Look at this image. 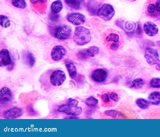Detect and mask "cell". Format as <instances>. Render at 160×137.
<instances>
[{
  "label": "cell",
  "instance_id": "31",
  "mask_svg": "<svg viewBox=\"0 0 160 137\" xmlns=\"http://www.w3.org/2000/svg\"><path fill=\"white\" fill-rule=\"evenodd\" d=\"M109 96L110 98L115 101H117L119 100V97L118 94L115 92L111 93Z\"/></svg>",
  "mask_w": 160,
  "mask_h": 137
},
{
  "label": "cell",
  "instance_id": "1",
  "mask_svg": "<svg viewBox=\"0 0 160 137\" xmlns=\"http://www.w3.org/2000/svg\"><path fill=\"white\" fill-rule=\"evenodd\" d=\"M52 36L59 40H64L68 38L72 34L71 27L68 25L62 24L52 26L50 27Z\"/></svg>",
  "mask_w": 160,
  "mask_h": 137
},
{
  "label": "cell",
  "instance_id": "19",
  "mask_svg": "<svg viewBox=\"0 0 160 137\" xmlns=\"http://www.w3.org/2000/svg\"><path fill=\"white\" fill-rule=\"evenodd\" d=\"M62 8V4L60 0H57L53 2L51 5L52 13H58L60 12Z\"/></svg>",
  "mask_w": 160,
  "mask_h": 137
},
{
  "label": "cell",
  "instance_id": "18",
  "mask_svg": "<svg viewBox=\"0 0 160 137\" xmlns=\"http://www.w3.org/2000/svg\"><path fill=\"white\" fill-rule=\"evenodd\" d=\"M148 100L151 104L157 105L160 103V93L154 91L150 94L148 97Z\"/></svg>",
  "mask_w": 160,
  "mask_h": 137
},
{
  "label": "cell",
  "instance_id": "9",
  "mask_svg": "<svg viewBox=\"0 0 160 137\" xmlns=\"http://www.w3.org/2000/svg\"><path fill=\"white\" fill-rule=\"evenodd\" d=\"M107 77L106 72L102 68H98L95 70L91 75V78L92 80L98 83L103 82Z\"/></svg>",
  "mask_w": 160,
  "mask_h": 137
},
{
  "label": "cell",
  "instance_id": "8",
  "mask_svg": "<svg viewBox=\"0 0 160 137\" xmlns=\"http://www.w3.org/2000/svg\"><path fill=\"white\" fill-rule=\"evenodd\" d=\"M66 53L65 49L62 46L56 45L52 48L51 53L52 59L55 61L61 60Z\"/></svg>",
  "mask_w": 160,
  "mask_h": 137
},
{
  "label": "cell",
  "instance_id": "27",
  "mask_svg": "<svg viewBox=\"0 0 160 137\" xmlns=\"http://www.w3.org/2000/svg\"><path fill=\"white\" fill-rule=\"evenodd\" d=\"M0 24L3 28H7L10 25V21L6 16L3 15L0 16Z\"/></svg>",
  "mask_w": 160,
  "mask_h": 137
},
{
  "label": "cell",
  "instance_id": "20",
  "mask_svg": "<svg viewBox=\"0 0 160 137\" xmlns=\"http://www.w3.org/2000/svg\"><path fill=\"white\" fill-rule=\"evenodd\" d=\"M77 56L79 59L83 60L94 56L89 52L88 48L79 51L77 53Z\"/></svg>",
  "mask_w": 160,
  "mask_h": 137
},
{
  "label": "cell",
  "instance_id": "21",
  "mask_svg": "<svg viewBox=\"0 0 160 137\" xmlns=\"http://www.w3.org/2000/svg\"><path fill=\"white\" fill-rule=\"evenodd\" d=\"M65 65L70 77L72 79L74 78L77 74V70L75 66L72 63L69 62L66 63Z\"/></svg>",
  "mask_w": 160,
  "mask_h": 137
},
{
  "label": "cell",
  "instance_id": "2",
  "mask_svg": "<svg viewBox=\"0 0 160 137\" xmlns=\"http://www.w3.org/2000/svg\"><path fill=\"white\" fill-rule=\"evenodd\" d=\"M74 42L78 45H83L88 43L91 40L89 30L83 26L76 27L73 35Z\"/></svg>",
  "mask_w": 160,
  "mask_h": 137
},
{
  "label": "cell",
  "instance_id": "35",
  "mask_svg": "<svg viewBox=\"0 0 160 137\" xmlns=\"http://www.w3.org/2000/svg\"><path fill=\"white\" fill-rule=\"evenodd\" d=\"M119 47V43H112L110 46L111 49L115 50H117Z\"/></svg>",
  "mask_w": 160,
  "mask_h": 137
},
{
  "label": "cell",
  "instance_id": "32",
  "mask_svg": "<svg viewBox=\"0 0 160 137\" xmlns=\"http://www.w3.org/2000/svg\"><path fill=\"white\" fill-rule=\"evenodd\" d=\"M125 28L126 30H127L130 31L133 29L134 28L133 24L129 22H126L125 24Z\"/></svg>",
  "mask_w": 160,
  "mask_h": 137
},
{
  "label": "cell",
  "instance_id": "25",
  "mask_svg": "<svg viewBox=\"0 0 160 137\" xmlns=\"http://www.w3.org/2000/svg\"><path fill=\"white\" fill-rule=\"evenodd\" d=\"M98 103V100L92 96L88 98L85 101V103L88 106L91 107L95 106Z\"/></svg>",
  "mask_w": 160,
  "mask_h": 137
},
{
  "label": "cell",
  "instance_id": "10",
  "mask_svg": "<svg viewBox=\"0 0 160 137\" xmlns=\"http://www.w3.org/2000/svg\"><path fill=\"white\" fill-rule=\"evenodd\" d=\"M143 29L146 33L151 37L156 35L158 32L157 25L150 21L147 22L144 24Z\"/></svg>",
  "mask_w": 160,
  "mask_h": 137
},
{
  "label": "cell",
  "instance_id": "11",
  "mask_svg": "<svg viewBox=\"0 0 160 137\" xmlns=\"http://www.w3.org/2000/svg\"><path fill=\"white\" fill-rule=\"evenodd\" d=\"M34 8L40 13H43L46 10L47 5V0H30Z\"/></svg>",
  "mask_w": 160,
  "mask_h": 137
},
{
  "label": "cell",
  "instance_id": "16",
  "mask_svg": "<svg viewBox=\"0 0 160 137\" xmlns=\"http://www.w3.org/2000/svg\"><path fill=\"white\" fill-rule=\"evenodd\" d=\"M78 107L72 105L69 102L67 104L61 105L58 111L60 112L65 113L68 114L72 115L73 113Z\"/></svg>",
  "mask_w": 160,
  "mask_h": 137
},
{
  "label": "cell",
  "instance_id": "14",
  "mask_svg": "<svg viewBox=\"0 0 160 137\" xmlns=\"http://www.w3.org/2000/svg\"><path fill=\"white\" fill-rule=\"evenodd\" d=\"M12 98V94L10 89L7 87H3L0 90V101L1 103H5L9 101Z\"/></svg>",
  "mask_w": 160,
  "mask_h": 137
},
{
  "label": "cell",
  "instance_id": "38",
  "mask_svg": "<svg viewBox=\"0 0 160 137\" xmlns=\"http://www.w3.org/2000/svg\"><path fill=\"white\" fill-rule=\"evenodd\" d=\"M130 1H135L136 0H129Z\"/></svg>",
  "mask_w": 160,
  "mask_h": 137
},
{
  "label": "cell",
  "instance_id": "29",
  "mask_svg": "<svg viewBox=\"0 0 160 137\" xmlns=\"http://www.w3.org/2000/svg\"><path fill=\"white\" fill-rule=\"evenodd\" d=\"M104 113L106 115L108 116L115 118L116 117L118 112L115 110H110L105 111Z\"/></svg>",
  "mask_w": 160,
  "mask_h": 137
},
{
  "label": "cell",
  "instance_id": "7",
  "mask_svg": "<svg viewBox=\"0 0 160 137\" xmlns=\"http://www.w3.org/2000/svg\"><path fill=\"white\" fill-rule=\"evenodd\" d=\"M67 19L70 23L76 26L83 24L85 21V16L80 13L68 14L67 16Z\"/></svg>",
  "mask_w": 160,
  "mask_h": 137
},
{
  "label": "cell",
  "instance_id": "12",
  "mask_svg": "<svg viewBox=\"0 0 160 137\" xmlns=\"http://www.w3.org/2000/svg\"><path fill=\"white\" fill-rule=\"evenodd\" d=\"M22 114V110L18 108L14 107L6 111L4 115L6 119H15Z\"/></svg>",
  "mask_w": 160,
  "mask_h": 137
},
{
  "label": "cell",
  "instance_id": "22",
  "mask_svg": "<svg viewBox=\"0 0 160 137\" xmlns=\"http://www.w3.org/2000/svg\"><path fill=\"white\" fill-rule=\"evenodd\" d=\"M143 80L141 78H137L133 80L131 83L130 87L135 89L142 88L144 84Z\"/></svg>",
  "mask_w": 160,
  "mask_h": 137
},
{
  "label": "cell",
  "instance_id": "3",
  "mask_svg": "<svg viewBox=\"0 0 160 137\" xmlns=\"http://www.w3.org/2000/svg\"><path fill=\"white\" fill-rule=\"evenodd\" d=\"M144 9L146 14L152 17L160 16V0H147Z\"/></svg>",
  "mask_w": 160,
  "mask_h": 137
},
{
  "label": "cell",
  "instance_id": "23",
  "mask_svg": "<svg viewBox=\"0 0 160 137\" xmlns=\"http://www.w3.org/2000/svg\"><path fill=\"white\" fill-rule=\"evenodd\" d=\"M136 103L139 107L142 109L147 108L150 105L149 103L146 100L142 98L137 99Z\"/></svg>",
  "mask_w": 160,
  "mask_h": 137
},
{
  "label": "cell",
  "instance_id": "13",
  "mask_svg": "<svg viewBox=\"0 0 160 137\" xmlns=\"http://www.w3.org/2000/svg\"><path fill=\"white\" fill-rule=\"evenodd\" d=\"M11 61L8 50L3 49L0 52V66H6L11 63Z\"/></svg>",
  "mask_w": 160,
  "mask_h": 137
},
{
  "label": "cell",
  "instance_id": "17",
  "mask_svg": "<svg viewBox=\"0 0 160 137\" xmlns=\"http://www.w3.org/2000/svg\"><path fill=\"white\" fill-rule=\"evenodd\" d=\"M22 59L25 63L30 67H32L35 63V58L30 52H24L22 55Z\"/></svg>",
  "mask_w": 160,
  "mask_h": 137
},
{
  "label": "cell",
  "instance_id": "6",
  "mask_svg": "<svg viewBox=\"0 0 160 137\" xmlns=\"http://www.w3.org/2000/svg\"><path fill=\"white\" fill-rule=\"evenodd\" d=\"M66 79L64 73L60 70L54 71L50 77V82L54 86H58L61 85Z\"/></svg>",
  "mask_w": 160,
  "mask_h": 137
},
{
  "label": "cell",
  "instance_id": "24",
  "mask_svg": "<svg viewBox=\"0 0 160 137\" xmlns=\"http://www.w3.org/2000/svg\"><path fill=\"white\" fill-rule=\"evenodd\" d=\"M12 3L13 6L19 8L24 9L26 6L25 0H12Z\"/></svg>",
  "mask_w": 160,
  "mask_h": 137
},
{
  "label": "cell",
  "instance_id": "28",
  "mask_svg": "<svg viewBox=\"0 0 160 137\" xmlns=\"http://www.w3.org/2000/svg\"><path fill=\"white\" fill-rule=\"evenodd\" d=\"M151 86L154 88L160 87V78H153L150 82Z\"/></svg>",
  "mask_w": 160,
  "mask_h": 137
},
{
  "label": "cell",
  "instance_id": "37",
  "mask_svg": "<svg viewBox=\"0 0 160 137\" xmlns=\"http://www.w3.org/2000/svg\"><path fill=\"white\" fill-rule=\"evenodd\" d=\"M137 31L138 34H141L142 33V29L140 23H138Z\"/></svg>",
  "mask_w": 160,
  "mask_h": 137
},
{
  "label": "cell",
  "instance_id": "26",
  "mask_svg": "<svg viewBox=\"0 0 160 137\" xmlns=\"http://www.w3.org/2000/svg\"><path fill=\"white\" fill-rule=\"evenodd\" d=\"M119 40V35L114 33H110L106 38V40L108 42H113V43H118Z\"/></svg>",
  "mask_w": 160,
  "mask_h": 137
},
{
  "label": "cell",
  "instance_id": "15",
  "mask_svg": "<svg viewBox=\"0 0 160 137\" xmlns=\"http://www.w3.org/2000/svg\"><path fill=\"white\" fill-rule=\"evenodd\" d=\"M64 1L68 7L74 10L81 8L84 2V0H64Z\"/></svg>",
  "mask_w": 160,
  "mask_h": 137
},
{
  "label": "cell",
  "instance_id": "30",
  "mask_svg": "<svg viewBox=\"0 0 160 137\" xmlns=\"http://www.w3.org/2000/svg\"><path fill=\"white\" fill-rule=\"evenodd\" d=\"M89 52L92 55L94 56L95 54L98 53L99 51L98 48L96 46H92L88 48Z\"/></svg>",
  "mask_w": 160,
  "mask_h": 137
},
{
  "label": "cell",
  "instance_id": "34",
  "mask_svg": "<svg viewBox=\"0 0 160 137\" xmlns=\"http://www.w3.org/2000/svg\"><path fill=\"white\" fill-rule=\"evenodd\" d=\"M101 98L102 101L105 102H108L110 101L108 95L106 93L103 94Z\"/></svg>",
  "mask_w": 160,
  "mask_h": 137
},
{
  "label": "cell",
  "instance_id": "33",
  "mask_svg": "<svg viewBox=\"0 0 160 137\" xmlns=\"http://www.w3.org/2000/svg\"><path fill=\"white\" fill-rule=\"evenodd\" d=\"M82 112V109L81 107H78L73 113L72 115L74 116L78 115L80 114Z\"/></svg>",
  "mask_w": 160,
  "mask_h": 137
},
{
  "label": "cell",
  "instance_id": "36",
  "mask_svg": "<svg viewBox=\"0 0 160 137\" xmlns=\"http://www.w3.org/2000/svg\"><path fill=\"white\" fill-rule=\"evenodd\" d=\"M59 15H58L57 13H52L50 16L51 19L53 21L57 20L59 18Z\"/></svg>",
  "mask_w": 160,
  "mask_h": 137
},
{
  "label": "cell",
  "instance_id": "4",
  "mask_svg": "<svg viewBox=\"0 0 160 137\" xmlns=\"http://www.w3.org/2000/svg\"><path fill=\"white\" fill-rule=\"evenodd\" d=\"M115 13L112 6L110 4L105 3L98 9L97 15L104 21H108L112 19Z\"/></svg>",
  "mask_w": 160,
  "mask_h": 137
},
{
  "label": "cell",
  "instance_id": "5",
  "mask_svg": "<svg viewBox=\"0 0 160 137\" xmlns=\"http://www.w3.org/2000/svg\"><path fill=\"white\" fill-rule=\"evenodd\" d=\"M144 57L149 64H157L156 67L160 66V60L156 50L150 48H147L145 49Z\"/></svg>",
  "mask_w": 160,
  "mask_h": 137
}]
</instances>
